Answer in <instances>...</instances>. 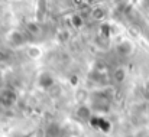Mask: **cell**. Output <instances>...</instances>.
Instances as JSON below:
<instances>
[{
	"instance_id": "obj_1",
	"label": "cell",
	"mask_w": 149,
	"mask_h": 137,
	"mask_svg": "<svg viewBox=\"0 0 149 137\" xmlns=\"http://www.w3.org/2000/svg\"><path fill=\"white\" fill-rule=\"evenodd\" d=\"M15 100H16V95H15V92L10 91V90H4L0 94V102L3 105H6V107L12 105L15 102Z\"/></svg>"
},
{
	"instance_id": "obj_4",
	"label": "cell",
	"mask_w": 149,
	"mask_h": 137,
	"mask_svg": "<svg viewBox=\"0 0 149 137\" xmlns=\"http://www.w3.org/2000/svg\"><path fill=\"white\" fill-rule=\"evenodd\" d=\"M0 82H1V77H0Z\"/></svg>"
},
{
	"instance_id": "obj_2",
	"label": "cell",
	"mask_w": 149,
	"mask_h": 137,
	"mask_svg": "<svg viewBox=\"0 0 149 137\" xmlns=\"http://www.w3.org/2000/svg\"><path fill=\"white\" fill-rule=\"evenodd\" d=\"M77 116H78V118H81V120H84V121H90V120L93 118V113H91V110H90L88 107H86V105H83V107L78 108Z\"/></svg>"
},
{
	"instance_id": "obj_3",
	"label": "cell",
	"mask_w": 149,
	"mask_h": 137,
	"mask_svg": "<svg viewBox=\"0 0 149 137\" xmlns=\"http://www.w3.org/2000/svg\"><path fill=\"white\" fill-rule=\"evenodd\" d=\"M52 77H51L49 74H42L41 75V78H39V84L44 87V88H48V87H51L52 85Z\"/></svg>"
}]
</instances>
